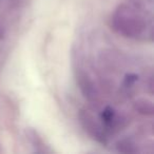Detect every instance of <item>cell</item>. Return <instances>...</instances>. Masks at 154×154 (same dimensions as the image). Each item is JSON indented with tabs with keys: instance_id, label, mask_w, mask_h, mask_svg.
Segmentation results:
<instances>
[{
	"instance_id": "3957f363",
	"label": "cell",
	"mask_w": 154,
	"mask_h": 154,
	"mask_svg": "<svg viewBox=\"0 0 154 154\" xmlns=\"http://www.w3.org/2000/svg\"><path fill=\"white\" fill-rule=\"evenodd\" d=\"M77 84H78V87H79L85 98L88 99L89 101H96L99 98L98 89L96 88L93 80L87 74L82 73V74L78 75Z\"/></svg>"
},
{
	"instance_id": "5b68a950",
	"label": "cell",
	"mask_w": 154,
	"mask_h": 154,
	"mask_svg": "<svg viewBox=\"0 0 154 154\" xmlns=\"http://www.w3.org/2000/svg\"><path fill=\"white\" fill-rule=\"evenodd\" d=\"M133 109L137 113L145 116H152L154 114V106L151 100L147 98H139L133 103Z\"/></svg>"
},
{
	"instance_id": "277c9868",
	"label": "cell",
	"mask_w": 154,
	"mask_h": 154,
	"mask_svg": "<svg viewBox=\"0 0 154 154\" xmlns=\"http://www.w3.org/2000/svg\"><path fill=\"white\" fill-rule=\"evenodd\" d=\"M100 122L106 129H115L120 125V117L118 116L115 109L107 106L100 113Z\"/></svg>"
},
{
	"instance_id": "30bf717a",
	"label": "cell",
	"mask_w": 154,
	"mask_h": 154,
	"mask_svg": "<svg viewBox=\"0 0 154 154\" xmlns=\"http://www.w3.org/2000/svg\"><path fill=\"white\" fill-rule=\"evenodd\" d=\"M0 151H1V149H0Z\"/></svg>"
},
{
	"instance_id": "52a82bcc",
	"label": "cell",
	"mask_w": 154,
	"mask_h": 154,
	"mask_svg": "<svg viewBox=\"0 0 154 154\" xmlns=\"http://www.w3.org/2000/svg\"><path fill=\"white\" fill-rule=\"evenodd\" d=\"M26 136H28L29 140L32 143L33 147L37 148L36 149L37 152H45V146H42L43 145L42 139L39 137V135L37 134V132H35L34 130L29 129V130H26Z\"/></svg>"
},
{
	"instance_id": "8992f818",
	"label": "cell",
	"mask_w": 154,
	"mask_h": 154,
	"mask_svg": "<svg viewBox=\"0 0 154 154\" xmlns=\"http://www.w3.org/2000/svg\"><path fill=\"white\" fill-rule=\"evenodd\" d=\"M116 150L120 153H137L138 152V147L137 145L132 140V139L129 138H124L120 139L117 143H116Z\"/></svg>"
},
{
	"instance_id": "7a4b0ae2",
	"label": "cell",
	"mask_w": 154,
	"mask_h": 154,
	"mask_svg": "<svg viewBox=\"0 0 154 154\" xmlns=\"http://www.w3.org/2000/svg\"><path fill=\"white\" fill-rule=\"evenodd\" d=\"M80 124L86 132L98 143L106 145L108 143L107 129L103 127L101 122H98L89 111H82L79 114Z\"/></svg>"
},
{
	"instance_id": "ba28073f",
	"label": "cell",
	"mask_w": 154,
	"mask_h": 154,
	"mask_svg": "<svg viewBox=\"0 0 154 154\" xmlns=\"http://www.w3.org/2000/svg\"><path fill=\"white\" fill-rule=\"evenodd\" d=\"M139 79V76L135 73H127L125 75L124 79H122V86L127 89H130V88H133L135 85L137 84Z\"/></svg>"
},
{
	"instance_id": "9c48e42d",
	"label": "cell",
	"mask_w": 154,
	"mask_h": 154,
	"mask_svg": "<svg viewBox=\"0 0 154 154\" xmlns=\"http://www.w3.org/2000/svg\"><path fill=\"white\" fill-rule=\"evenodd\" d=\"M5 28L2 22L0 21V40L5 38Z\"/></svg>"
},
{
	"instance_id": "6da1fadb",
	"label": "cell",
	"mask_w": 154,
	"mask_h": 154,
	"mask_svg": "<svg viewBox=\"0 0 154 154\" xmlns=\"http://www.w3.org/2000/svg\"><path fill=\"white\" fill-rule=\"evenodd\" d=\"M111 26L126 38L146 40L153 36L152 15L143 0H126L120 3L111 17Z\"/></svg>"
}]
</instances>
